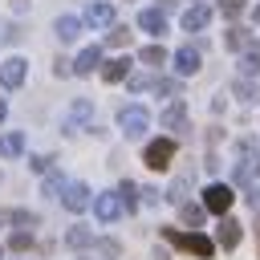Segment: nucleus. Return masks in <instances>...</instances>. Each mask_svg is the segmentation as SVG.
I'll list each match as a JSON object with an SVG mask.
<instances>
[{
    "label": "nucleus",
    "mask_w": 260,
    "mask_h": 260,
    "mask_svg": "<svg viewBox=\"0 0 260 260\" xmlns=\"http://www.w3.org/2000/svg\"><path fill=\"white\" fill-rule=\"evenodd\" d=\"M24 154V130H4L0 134V158H20Z\"/></svg>",
    "instance_id": "nucleus-19"
},
{
    "label": "nucleus",
    "mask_w": 260,
    "mask_h": 260,
    "mask_svg": "<svg viewBox=\"0 0 260 260\" xmlns=\"http://www.w3.org/2000/svg\"><path fill=\"white\" fill-rule=\"evenodd\" d=\"M98 73H102L106 85H114V81H126V77L134 73V61H130V57H110V61H102Z\"/></svg>",
    "instance_id": "nucleus-11"
},
{
    "label": "nucleus",
    "mask_w": 260,
    "mask_h": 260,
    "mask_svg": "<svg viewBox=\"0 0 260 260\" xmlns=\"http://www.w3.org/2000/svg\"><path fill=\"white\" fill-rule=\"evenodd\" d=\"M0 260H4V244H0Z\"/></svg>",
    "instance_id": "nucleus-45"
},
{
    "label": "nucleus",
    "mask_w": 260,
    "mask_h": 260,
    "mask_svg": "<svg viewBox=\"0 0 260 260\" xmlns=\"http://www.w3.org/2000/svg\"><path fill=\"white\" fill-rule=\"evenodd\" d=\"M61 207H65V211H73V215H81L85 207H93V191H89V183L69 179V183H65V191H61Z\"/></svg>",
    "instance_id": "nucleus-4"
},
{
    "label": "nucleus",
    "mask_w": 260,
    "mask_h": 260,
    "mask_svg": "<svg viewBox=\"0 0 260 260\" xmlns=\"http://www.w3.org/2000/svg\"><path fill=\"white\" fill-rule=\"evenodd\" d=\"M32 248H37L32 228H12V236H8V252H32Z\"/></svg>",
    "instance_id": "nucleus-21"
},
{
    "label": "nucleus",
    "mask_w": 260,
    "mask_h": 260,
    "mask_svg": "<svg viewBox=\"0 0 260 260\" xmlns=\"http://www.w3.org/2000/svg\"><path fill=\"white\" fill-rule=\"evenodd\" d=\"M232 93H236L240 102H248V106H252V102L260 98V85H256L252 77H236V81H232Z\"/></svg>",
    "instance_id": "nucleus-25"
},
{
    "label": "nucleus",
    "mask_w": 260,
    "mask_h": 260,
    "mask_svg": "<svg viewBox=\"0 0 260 260\" xmlns=\"http://www.w3.org/2000/svg\"><path fill=\"white\" fill-rule=\"evenodd\" d=\"M65 183H69V179H65V175L53 167V171H45V175H41V195H45V199H61Z\"/></svg>",
    "instance_id": "nucleus-20"
},
{
    "label": "nucleus",
    "mask_w": 260,
    "mask_h": 260,
    "mask_svg": "<svg viewBox=\"0 0 260 260\" xmlns=\"http://www.w3.org/2000/svg\"><path fill=\"white\" fill-rule=\"evenodd\" d=\"M240 236H244L240 219H232V215H219V228H215V248L232 252V248H240Z\"/></svg>",
    "instance_id": "nucleus-9"
},
{
    "label": "nucleus",
    "mask_w": 260,
    "mask_h": 260,
    "mask_svg": "<svg viewBox=\"0 0 260 260\" xmlns=\"http://www.w3.org/2000/svg\"><path fill=\"white\" fill-rule=\"evenodd\" d=\"M162 240L167 244H175V248H183V252H191V256H199V260H211L215 256V240L211 236H203V232H179V228H162Z\"/></svg>",
    "instance_id": "nucleus-1"
},
{
    "label": "nucleus",
    "mask_w": 260,
    "mask_h": 260,
    "mask_svg": "<svg viewBox=\"0 0 260 260\" xmlns=\"http://www.w3.org/2000/svg\"><path fill=\"white\" fill-rule=\"evenodd\" d=\"M81 20H85L89 28H110V24H114V4H110V0H89L85 12H81Z\"/></svg>",
    "instance_id": "nucleus-8"
},
{
    "label": "nucleus",
    "mask_w": 260,
    "mask_h": 260,
    "mask_svg": "<svg viewBox=\"0 0 260 260\" xmlns=\"http://www.w3.org/2000/svg\"><path fill=\"white\" fill-rule=\"evenodd\" d=\"M28 4L32 0H12V12H28Z\"/></svg>",
    "instance_id": "nucleus-41"
},
{
    "label": "nucleus",
    "mask_w": 260,
    "mask_h": 260,
    "mask_svg": "<svg viewBox=\"0 0 260 260\" xmlns=\"http://www.w3.org/2000/svg\"><path fill=\"white\" fill-rule=\"evenodd\" d=\"M138 61H142L146 69H162V65H167V49H162V45H146V49L138 53Z\"/></svg>",
    "instance_id": "nucleus-26"
},
{
    "label": "nucleus",
    "mask_w": 260,
    "mask_h": 260,
    "mask_svg": "<svg viewBox=\"0 0 260 260\" xmlns=\"http://www.w3.org/2000/svg\"><path fill=\"white\" fill-rule=\"evenodd\" d=\"M0 183H4V175H0Z\"/></svg>",
    "instance_id": "nucleus-46"
},
{
    "label": "nucleus",
    "mask_w": 260,
    "mask_h": 260,
    "mask_svg": "<svg viewBox=\"0 0 260 260\" xmlns=\"http://www.w3.org/2000/svg\"><path fill=\"white\" fill-rule=\"evenodd\" d=\"M24 32H20V24L16 20H0V45H16Z\"/></svg>",
    "instance_id": "nucleus-32"
},
{
    "label": "nucleus",
    "mask_w": 260,
    "mask_h": 260,
    "mask_svg": "<svg viewBox=\"0 0 260 260\" xmlns=\"http://www.w3.org/2000/svg\"><path fill=\"white\" fill-rule=\"evenodd\" d=\"M175 150H179L175 138H150L146 150H142V162H146L150 171H167V167L175 162Z\"/></svg>",
    "instance_id": "nucleus-3"
},
{
    "label": "nucleus",
    "mask_w": 260,
    "mask_h": 260,
    "mask_svg": "<svg viewBox=\"0 0 260 260\" xmlns=\"http://www.w3.org/2000/svg\"><path fill=\"white\" fill-rule=\"evenodd\" d=\"M244 8H248L244 0H219V12H223V16H232V20H236V16L244 12Z\"/></svg>",
    "instance_id": "nucleus-36"
},
{
    "label": "nucleus",
    "mask_w": 260,
    "mask_h": 260,
    "mask_svg": "<svg viewBox=\"0 0 260 260\" xmlns=\"http://www.w3.org/2000/svg\"><path fill=\"white\" fill-rule=\"evenodd\" d=\"M28 167H32L37 175H45V171L57 167V158H53V154H28Z\"/></svg>",
    "instance_id": "nucleus-34"
},
{
    "label": "nucleus",
    "mask_w": 260,
    "mask_h": 260,
    "mask_svg": "<svg viewBox=\"0 0 260 260\" xmlns=\"http://www.w3.org/2000/svg\"><path fill=\"white\" fill-rule=\"evenodd\" d=\"M106 45H110V49H126V45H130V28H126V24H110Z\"/></svg>",
    "instance_id": "nucleus-30"
},
{
    "label": "nucleus",
    "mask_w": 260,
    "mask_h": 260,
    "mask_svg": "<svg viewBox=\"0 0 260 260\" xmlns=\"http://www.w3.org/2000/svg\"><path fill=\"white\" fill-rule=\"evenodd\" d=\"M93 118V106L85 102V98H77L73 106H69V118H65V134H77V126H85Z\"/></svg>",
    "instance_id": "nucleus-17"
},
{
    "label": "nucleus",
    "mask_w": 260,
    "mask_h": 260,
    "mask_svg": "<svg viewBox=\"0 0 260 260\" xmlns=\"http://www.w3.org/2000/svg\"><path fill=\"white\" fill-rule=\"evenodd\" d=\"M93 215H98L102 223H114L118 215H126V207H122L118 191H102V195H93Z\"/></svg>",
    "instance_id": "nucleus-7"
},
{
    "label": "nucleus",
    "mask_w": 260,
    "mask_h": 260,
    "mask_svg": "<svg viewBox=\"0 0 260 260\" xmlns=\"http://www.w3.org/2000/svg\"><path fill=\"white\" fill-rule=\"evenodd\" d=\"M24 77H28V61H24L20 53H12V57L0 61V85H4V89H20Z\"/></svg>",
    "instance_id": "nucleus-6"
},
{
    "label": "nucleus",
    "mask_w": 260,
    "mask_h": 260,
    "mask_svg": "<svg viewBox=\"0 0 260 260\" xmlns=\"http://www.w3.org/2000/svg\"><path fill=\"white\" fill-rule=\"evenodd\" d=\"M179 20H183V28H187V32H203V28L211 24V8H207V4H191Z\"/></svg>",
    "instance_id": "nucleus-14"
},
{
    "label": "nucleus",
    "mask_w": 260,
    "mask_h": 260,
    "mask_svg": "<svg viewBox=\"0 0 260 260\" xmlns=\"http://www.w3.org/2000/svg\"><path fill=\"white\" fill-rule=\"evenodd\" d=\"M248 203H252V211H260V187H252V191H248Z\"/></svg>",
    "instance_id": "nucleus-39"
},
{
    "label": "nucleus",
    "mask_w": 260,
    "mask_h": 260,
    "mask_svg": "<svg viewBox=\"0 0 260 260\" xmlns=\"http://www.w3.org/2000/svg\"><path fill=\"white\" fill-rule=\"evenodd\" d=\"M223 45H228L232 53H244V49L252 45V37H248V28H240V24H232V28L223 32Z\"/></svg>",
    "instance_id": "nucleus-24"
},
{
    "label": "nucleus",
    "mask_w": 260,
    "mask_h": 260,
    "mask_svg": "<svg viewBox=\"0 0 260 260\" xmlns=\"http://www.w3.org/2000/svg\"><path fill=\"white\" fill-rule=\"evenodd\" d=\"M81 28H85V20H81V16H73V12H65V16H57V20H53V32H57V41H61V45H73V41L81 37Z\"/></svg>",
    "instance_id": "nucleus-10"
},
{
    "label": "nucleus",
    "mask_w": 260,
    "mask_h": 260,
    "mask_svg": "<svg viewBox=\"0 0 260 260\" xmlns=\"http://www.w3.org/2000/svg\"><path fill=\"white\" fill-rule=\"evenodd\" d=\"M0 228H8V207H0Z\"/></svg>",
    "instance_id": "nucleus-43"
},
{
    "label": "nucleus",
    "mask_w": 260,
    "mask_h": 260,
    "mask_svg": "<svg viewBox=\"0 0 260 260\" xmlns=\"http://www.w3.org/2000/svg\"><path fill=\"white\" fill-rule=\"evenodd\" d=\"M138 195H142V191H138V183H130V179H122V183H118V199H122L126 215H134V211H138Z\"/></svg>",
    "instance_id": "nucleus-22"
},
{
    "label": "nucleus",
    "mask_w": 260,
    "mask_h": 260,
    "mask_svg": "<svg viewBox=\"0 0 260 260\" xmlns=\"http://www.w3.org/2000/svg\"><path fill=\"white\" fill-rule=\"evenodd\" d=\"M8 122V98H0V126Z\"/></svg>",
    "instance_id": "nucleus-42"
},
{
    "label": "nucleus",
    "mask_w": 260,
    "mask_h": 260,
    "mask_svg": "<svg viewBox=\"0 0 260 260\" xmlns=\"http://www.w3.org/2000/svg\"><path fill=\"white\" fill-rule=\"evenodd\" d=\"M154 93H162V98H179V77H154V85H150Z\"/></svg>",
    "instance_id": "nucleus-31"
},
{
    "label": "nucleus",
    "mask_w": 260,
    "mask_h": 260,
    "mask_svg": "<svg viewBox=\"0 0 260 260\" xmlns=\"http://www.w3.org/2000/svg\"><path fill=\"white\" fill-rule=\"evenodd\" d=\"M93 69H102V45H85L77 53V61H73V73L77 77H89Z\"/></svg>",
    "instance_id": "nucleus-13"
},
{
    "label": "nucleus",
    "mask_w": 260,
    "mask_h": 260,
    "mask_svg": "<svg viewBox=\"0 0 260 260\" xmlns=\"http://www.w3.org/2000/svg\"><path fill=\"white\" fill-rule=\"evenodd\" d=\"M98 244V236L85 228V223H73L69 232H65V248H73V252H81V248H93Z\"/></svg>",
    "instance_id": "nucleus-18"
},
{
    "label": "nucleus",
    "mask_w": 260,
    "mask_h": 260,
    "mask_svg": "<svg viewBox=\"0 0 260 260\" xmlns=\"http://www.w3.org/2000/svg\"><path fill=\"white\" fill-rule=\"evenodd\" d=\"M8 228H41V215L28 207H8Z\"/></svg>",
    "instance_id": "nucleus-23"
},
{
    "label": "nucleus",
    "mask_w": 260,
    "mask_h": 260,
    "mask_svg": "<svg viewBox=\"0 0 260 260\" xmlns=\"http://www.w3.org/2000/svg\"><path fill=\"white\" fill-rule=\"evenodd\" d=\"M256 24H260V8H256Z\"/></svg>",
    "instance_id": "nucleus-44"
},
{
    "label": "nucleus",
    "mask_w": 260,
    "mask_h": 260,
    "mask_svg": "<svg viewBox=\"0 0 260 260\" xmlns=\"http://www.w3.org/2000/svg\"><path fill=\"white\" fill-rule=\"evenodd\" d=\"M126 85H130L134 93H142V89H150V85H154V73H130V77H126Z\"/></svg>",
    "instance_id": "nucleus-33"
},
{
    "label": "nucleus",
    "mask_w": 260,
    "mask_h": 260,
    "mask_svg": "<svg viewBox=\"0 0 260 260\" xmlns=\"http://www.w3.org/2000/svg\"><path fill=\"white\" fill-rule=\"evenodd\" d=\"M93 248H98L106 260H118V256H122V244H118V240H98Z\"/></svg>",
    "instance_id": "nucleus-35"
},
{
    "label": "nucleus",
    "mask_w": 260,
    "mask_h": 260,
    "mask_svg": "<svg viewBox=\"0 0 260 260\" xmlns=\"http://www.w3.org/2000/svg\"><path fill=\"white\" fill-rule=\"evenodd\" d=\"M175 73H179V77L199 73V49H195V45H183V49L175 53Z\"/></svg>",
    "instance_id": "nucleus-16"
},
{
    "label": "nucleus",
    "mask_w": 260,
    "mask_h": 260,
    "mask_svg": "<svg viewBox=\"0 0 260 260\" xmlns=\"http://www.w3.org/2000/svg\"><path fill=\"white\" fill-rule=\"evenodd\" d=\"M179 215H183L187 228H199L203 215H207V207H203V203H179Z\"/></svg>",
    "instance_id": "nucleus-29"
},
{
    "label": "nucleus",
    "mask_w": 260,
    "mask_h": 260,
    "mask_svg": "<svg viewBox=\"0 0 260 260\" xmlns=\"http://www.w3.org/2000/svg\"><path fill=\"white\" fill-rule=\"evenodd\" d=\"M240 69H244V77L260 73V41H252V45L244 49V57H240Z\"/></svg>",
    "instance_id": "nucleus-28"
},
{
    "label": "nucleus",
    "mask_w": 260,
    "mask_h": 260,
    "mask_svg": "<svg viewBox=\"0 0 260 260\" xmlns=\"http://www.w3.org/2000/svg\"><path fill=\"white\" fill-rule=\"evenodd\" d=\"M118 126H122V134H126V138H134V142H138V138L150 130V110H146V106H138V102L122 106V110H118Z\"/></svg>",
    "instance_id": "nucleus-2"
},
{
    "label": "nucleus",
    "mask_w": 260,
    "mask_h": 260,
    "mask_svg": "<svg viewBox=\"0 0 260 260\" xmlns=\"http://www.w3.org/2000/svg\"><path fill=\"white\" fill-rule=\"evenodd\" d=\"M158 126H162V130L183 134V130H187V102H171V106L158 114Z\"/></svg>",
    "instance_id": "nucleus-12"
},
{
    "label": "nucleus",
    "mask_w": 260,
    "mask_h": 260,
    "mask_svg": "<svg viewBox=\"0 0 260 260\" xmlns=\"http://www.w3.org/2000/svg\"><path fill=\"white\" fill-rule=\"evenodd\" d=\"M187 191H191V175H179V179L162 191V199H171V203H187Z\"/></svg>",
    "instance_id": "nucleus-27"
},
{
    "label": "nucleus",
    "mask_w": 260,
    "mask_h": 260,
    "mask_svg": "<svg viewBox=\"0 0 260 260\" xmlns=\"http://www.w3.org/2000/svg\"><path fill=\"white\" fill-rule=\"evenodd\" d=\"M158 199H162L158 187H142V203H158Z\"/></svg>",
    "instance_id": "nucleus-38"
},
{
    "label": "nucleus",
    "mask_w": 260,
    "mask_h": 260,
    "mask_svg": "<svg viewBox=\"0 0 260 260\" xmlns=\"http://www.w3.org/2000/svg\"><path fill=\"white\" fill-rule=\"evenodd\" d=\"M179 8V0H158V12H175Z\"/></svg>",
    "instance_id": "nucleus-40"
},
{
    "label": "nucleus",
    "mask_w": 260,
    "mask_h": 260,
    "mask_svg": "<svg viewBox=\"0 0 260 260\" xmlns=\"http://www.w3.org/2000/svg\"><path fill=\"white\" fill-rule=\"evenodd\" d=\"M53 77H73V61L69 57H57L53 61Z\"/></svg>",
    "instance_id": "nucleus-37"
},
{
    "label": "nucleus",
    "mask_w": 260,
    "mask_h": 260,
    "mask_svg": "<svg viewBox=\"0 0 260 260\" xmlns=\"http://www.w3.org/2000/svg\"><path fill=\"white\" fill-rule=\"evenodd\" d=\"M232 199H236V191H232L228 183H207V191H203L207 215H228V211H232Z\"/></svg>",
    "instance_id": "nucleus-5"
},
{
    "label": "nucleus",
    "mask_w": 260,
    "mask_h": 260,
    "mask_svg": "<svg viewBox=\"0 0 260 260\" xmlns=\"http://www.w3.org/2000/svg\"><path fill=\"white\" fill-rule=\"evenodd\" d=\"M138 28L150 32V37H162V32H167V12H158V8H142V12H138Z\"/></svg>",
    "instance_id": "nucleus-15"
}]
</instances>
